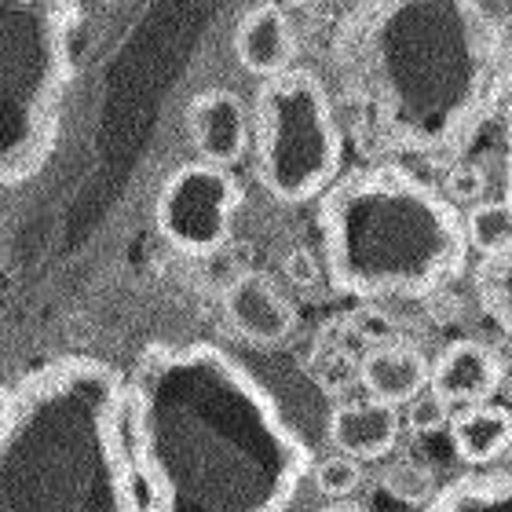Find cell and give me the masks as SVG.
<instances>
[{"instance_id": "6da1fadb", "label": "cell", "mask_w": 512, "mask_h": 512, "mask_svg": "<svg viewBox=\"0 0 512 512\" xmlns=\"http://www.w3.org/2000/svg\"><path fill=\"white\" fill-rule=\"evenodd\" d=\"M337 110L370 165H454L512 96V33L469 0H366L330 33Z\"/></svg>"}, {"instance_id": "3957f363", "label": "cell", "mask_w": 512, "mask_h": 512, "mask_svg": "<svg viewBox=\"0 0 512 512\" xmlns=\"http://www.w3.org/2000/svg\"><path fill=\"white\" fill-rule=\"evenodd\" d=\"M0 512H147L118 366L55 355L4 388Z\"/></svg>"}, {"instance_id": "5b68a950", "label": "cell", "mask_w": 512, "mask_h": 512, "mask_svg": "<svg viewBox=\"0 0 512 512\" xmlns=\"http://www.w3.org/2000/svg\"><path fill=\"white\" fill-rule=\"evenodd\" d=\"M77 22V4L0 8V180L8 191L37 180L59 150Z\"/></svg>"}, {"instance_id": "30bf717a", "label": "cell", "mask_w": 512, "mask_h": 512, "mask_svg": "<svg viewBox=\"0 0 512 512\" xmlns=\"http://www.w3.org/2000/svg\"><path fill=\"white\" fill-rule=\"evenodd\" d=\"M505 384V366L491 344L483 341H450L432 363V388L450 406H480Z\"/></svg>"}, {"instance_id": "7c38bea8", "label": "cell", "mask_w": 512, "mask_h": 512, "mask_svg": "<svg viewBox=\"0 0 512 512\" xmlns=\"http://www.w3.org/2000/svg\"><path fill=\"white\" fill-rule=\"evenodd\" d=\"M359 384L366 388V399H377V403L399 410L432 384V366L406 341H384L363 352Z\"/></svg>"}, {"instance_id": "4fadbf2b", "label": "cell", "mask_w": 512, "mask_h": 512, "mask_svg": "<svg viewBox=\"0 0 512 512\" xmlns=\"http://www.w3.org/2000/svg\"><path fill=\"white\" fill-rule=\"evenodd\" d=\"M326 432L337 454H348L355 461H377L399 443L403 414L377 399H355L333 410Z\"/></svg>"}, {"instance_id": "603a6c76", "label": "cell", "mask_w": 512, "mask_h": 512, "mask_svg": "<svg viewBox=\"0 0 512 512\" xmlns=\"http://www.w3.org/2000/svg\"><path fill=\"white\" fill-rule=\"evenodd\" d=\"M505 198L512 202V96L505 103Z\"/></svg>"}, {"instance_id": "d6986e66", "label": "cell", "mask_w": 512, "mask_h": 512, "mask_svg": "<svg viewBox=\"0 0 512 512\" xmlns=\"http://www.w3.org/2000/svg\"><path fill=\"white\" fill-rule=\"evenodd\" d=\"M311 483H315V491H319L322 498L348 502V498L363 487V461L348 458V454H326V458L315 461Z\"/></svg>"}, {"instance_id": "52a82bcc", "label": "cell", "mask_w": 512, "mask_h": 512, "mask_svg": "<svg viewBox=\"0 0 512 512\" xmlns=\"http://www.w3.org/2000/svg\"><path fill=\"white\" fill-rule=\"evenodd\" d=\"M242 202L246 194L235 172L198 158L165 176L154 205V224L176 253L209 260L227 249Z\"/></svg>"}, {"instance_id": "e0dca14e", "label": "cell", "mask_w": 512, "mask_h": 512, "mask_svg": "<svg viewBox=\"0 0 512 512\" xmlns=\"http://www.w3.org/2000/svg\"><path fill=\"white\" fill-rule=\"evenodd\" d=\"M476 297L502 333L512 337V249L476 264Z\"/></svg>"}, {"instance_id": "ac0fdd59", "label": "cell", "mask_w": 512, "mask_h": 512, "mask_svg": "<svg viewBox=\"0 0 512 512\" xmlns=\"http://www.w3.org/2000/svg\"><path fill=\"white\" fill-rule=\"evenodd\" d=\"M381 487L392 494L395 502L417 505V509H425V505L439 494L432 472H428L425 465H417V461H392L381 476Z\"/></svg>"}, {"instance_id": "277c9868", "label": "cell", "mask_w": 512, "mask_h": 512, "mask_svg": "<svg viewBox=\"0 0 512 512\" xmlns=\"http://www.w3.org/2000/svg\"><path fill=\"white\" fill-rule=\"evenodd\" d=\"M322 271L348 297H432L469 264L465 216L406 165L344 172L319 198Z\"/></svg>"}, {"instance_id": "cb8c5ba5", "label": "cell", "mask_w": 512, "mask_h": 512, "mask_svg": "<svg viewBox=\"0 0 512 512\" xmlns=\"http://www.w3.org/2000/svg\"><path fill=\"white\" fill-rule=\"evenodd\" d=\"M319 512H370V509H363V505H355V502H333V505H326V509H319Z\"/></svg>"}, {"instance_id": "2e32d148", "label": "cell", "mask_w": 512, "mask_h": 512, "mask_svg": "<svg viewBox=\"0 0 512 512\" xmlns=\"http://www.w3.org/2000/svg\"><path fill=\"white\" fill-rule=\"evenodd\" d=\"M465 235H469V249H476L480 260L512 249V202L509 198H487V202L472 205L469 213H465Z\"/></svg>"}, {"instance_id": "44dd1931", "label": "cell", "mask_w": 512, "mask_h": 512, "mask_svg": "<svg viewBox=\"0 0 512 512\" xmlns=\"http://www.w3.org/2000/svg\"><path fill=\"white\" fill-rule=\"evenodd\" d=\"M483 169L480 165H472V161H454L447 169V180H443V194H447L450 202L458 205H480L483 202Z\"/></svg>"}, {"instance_id": "7402d4cb", "label": "cell", "mask_w": 512, "mask_h": 512, "mask_svg": "<svg viewBox=\"0 0 512 512\" xmlns=\"http://www.w3.org/2000/svg\"><path fill=\"white\" fill-rule=\"evenodd\" d=\"M282 267H286V278H289V282H297V286H311V282L319 278V271H322V267L315 264V256L308 253V249H293V253H286Z\"/></svg>"}, {"instance_id": "8fae6325", "label": "cell", "mask_w": 512, "mask_h": 512, "mask_svg": "<svg viewBox=\"0 0 512 512\" xmlns=\"http://www.w3.org/2000/svg\"><path fill=\"white\" fill-rule=\"evenodd\" d=\"M235 55L242 70L256 81H271L293 70L297 59V33L286 8L278 4H256L235 26Z\"/></svg>"}, {"instance_id": "ba28073f", "label": "cell", "mask_w": 512, "mask_h": 512, "mask_svg": "<svg viewBox=\"0 0 512 512\" xmlns=\"http://www.w3.org/2000/svg\"><path fill=\"white\" fill-rule=\"evenodd\" d=\"M187 132L198 158L231 169L253 147V110L231 88H205L187 107Z\"/></svg>"}, {"instance_id": "8992f818", "label": "cell", "mask_w": 512, "mask_h": 512, "mask_svg": "<svg viewBox=\"0 0 512 512\" xmlns=\"http://www.w3.org/2000/svg\"><path fill=\"white\" fill-rule=\"evenodd\" d=\"M344 132L337 103L315 70L260 81L253 96V169L275 202H319L341 180Z\"/></svg>"}, {"instance_id": "9c48e42d", "label": "cell", "mask_w": 512, "mask_h": 512, "mask_svg": "<svg viewBox=\"0 0 512 512\" xmlns=\"http://www.w3.org/2000/svg\"><path fill=\"white\" fill-rule=\"evenodd\" d=\"M224 319L227 326L249 344L271 348L282 344L297 326V311L282 297V289L260 271H246L224 297Z\"/></svg>"}, {"instance_id": "7a4b0ae2", "label": "cell", "mask_w": 512, "mask_h": 512, "mask_svg": "<svg viewBox=\"0 0 512 512\" xmlns=\"http://www.w3.org/2000/svg\"><path fill=\"white\" fill-rule=\"evenodd\" d=\"M128 381L147 512H289L311 450L275 392L213 341H154Z\"/></svg>"}, {"instance_id": "9a60e30c", "label": "cell", "mask_w": 512, "mask_h": 512, "mask_svg": "<svg viewBox=\"0 0 512 512\" xmlns=\"http://www.w3.org/2000/svg\"><path fill=\"white\" fill-rule=\"evenodd\" d=\"M421 512H512V469L465 472L443 483Z\"/></svg>"}, {"instance_id": "d4e9b609", "label": "cell", "mask_w": 512, "mask_h": 512, "mask_svg": "<svg viewBox=\"0 0 512 512\" xmlns=\"http://www.w3.org/2000/svg\"><path fill=\"white\" fill-rule=\"evenodd\" d=\"M509 359H512V348H509Z\"/></svg>"}, {"instance_id": "ffe728a7", "label": "cell", "mask_w": 512, "mask_h": 512, "mask_svg": "<svg viewBox=\"0 0 512 512\" xmlns=\"http://www.w3.org/2000/svg\"><path fill=\"white\" fill-rule=\"evenodd\" d=\"M450 421H454V406H450L447 399L432 388V384H428L417 399H410L406 410H403V425L410 428V432H417V436H428V432L450 428Z\"/></svg>"}, {"instance_id": "5bb4252c", "label": "cell", "mask_w": 512, "mask_h": 512, "mask_svg": "<svg viewBox=\"0 0 512 512\" xmlns=\"http://www.w3.org/2000/svg\"><path fill=\"white\" fill-rule=\"evenodd\" d=\"M450 439H454V450H458L461 461H469L472 469H483L512 447V410L498 403L454 410Z\"/></svg>"}]
</instances>
